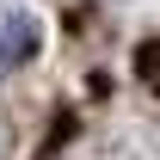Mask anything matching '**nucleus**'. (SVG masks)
I'll return each mask as SVG.
<instances>
[{"label": "nucleus", "instance_id": "nucleus-1", "mask_svg": "<svg viewBox=\"0 0 160 160\" xmlns=\"http://www.w3.org/2000/svg\"><path fill=\"white\" fill-rule=\"evenodd\" d=\"M31 56H37V19L25 6H12L6 25H0V68H25Z\"/></svg>", "mask_w": 160, "mask_h": 160}]
</instances>
